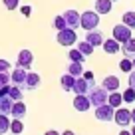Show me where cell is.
Returning <instances> with one entry per match:
<instances>
[{
	"label": "cell",
	"instance_id": "41",
	"mask_svg": "<svg viewBox=\"0 0 135 135\" xmlns=\"http://www.w3.org/2000/svg\"><path fill=\"white\" fill-rule=\"evenodd\" d=\"M62 135H74V131H70V129H66V131H64V133Z\"/></svg>",
	"mask_w": 135,
	"mask_h": 135
},
{
	"label": "cell",
	"instance_id": "17",
	"mask_svg": "<svg viewBox=\"0 0 135 135\" xmlns=\"http://www.w3.org/2000/svg\"><path fill=\"white\" fill-rule=\"evenodd\" d=\"M12 103L14 99L6 93V95H0V113H4V115H10V111H12Z\"/></svg>",
	"mask_w": 135,
	"mask_h": 135
},
{
	"label": "cell",
	"instance_id": "4",
	"mask_svg": "<svg viewBox=\"0 0 135 135\" xmlns=\"http://www.w3.org/2000/svg\"><path fill=\"white\" fill-rule=\"evenodd\" d=\"M113 113H115V107H111L109 103H103V105L95 107V119L97 121H113Z\"/></svg>",
	"mask_w": 135,
	"mask_h": 135
},
{
	"label": "cell",
	"instance_id": "40",
	"mask_svg": "<svg viewBox=\"0 0 135 135\" xmlns=\"http://www.w3.org/2000/svg\"><path fill=\"white\" fill-rule=\"evenodd\" d=\"M131 121L135 123V107H133V109H131Z\"/></svg>",
	"mask_w": 135,
	"mask_h": 135
},
{
	"label": "cell",
	"instance_id": "14",
	"mask_svg": "<svg viewBox=\"0 0 135 135\" xmlns=\"http://www.w3.org/2000/svg\"><path fill=\"white\" fill-rule=\"evenodd\" d=\"M101 48H103V52H105V54H117V52L121 50V44H119L115 38H109V40H103Z\"/></svg>",
	"mask_w": 135,
	"mask_h": 135
},
{
	"label": "cell",
	"instance_id": "8",
	"mask_svg": "<svg viewBox=\"0 0 135 135\" xmlns=\"http://www.w3.org/2000/svg\"><path fill=\"white\" fill-rule=\"evenodd\" d=\"M62 16H64V20H66L68 28H74V30L80 28V12H78V10H66Z\"/></svg>",
	"mask_w": 135,
	"mask_h": 135
},
{
	"label": "cell",
	"instance_id": "42",
	"mask_svg": "<svg viewBox=\"0 0 135 135\" xmlns=\"http://www.w3.org/2000/svg\"><path fill=\"white\" fill-rule=\"evenodd\" d=\"M131 64H133V70H135V56L131 58Z\"/></svg>",
	"mask_w": 135,
	"mask_h": 135
},
{
	"label": "cell",
	"instance_id": "13",
	"mask_svg": "<svg viewBox=\"0 0 135 135\" xmlns=\"http://www.w3.org/2000/svg\"><path fill=\"white\" fill-rule=\"evenodd\" d=\"M40 85V74L36 72H30L26 74V81H24V89H28V91H32V89H36Z\"/></svg>",
	"mask_w": 135,
	"mask_h": 135
},
{
	"label": "cell",
	"instance_id": "6",
	"mask_svg": "<svg viewBox=\"0 0 135 135\" xmlns=\"http://www.w3.org/2000/svg\"><path fill=\"white\" fill-rule=\"evenodd\" d=\"M113 38L117 40L119 44L127 42V40L131 38V28H129V26H125L123 22H121V24H117V26H113Z\"/></svg>",
	"mask_w": 135,
	"mask_h": 135
},
{
	"label": "cell",
	"instance_id": "5",
	"mask_svg": "<svg viewBox=\"0 0 135 135\" xmlns=\"http://www.w3.org/2000/svg\"><path fill=\"white\" fill-rule=\"evenodd\" d=\"M113 121L117 123L119 127H127L131 123V109H127V107H115Z\"/></svg>",
	"mask_w": 135,
	"mask_h": 135
},
{
	"label": "cell",
	"instance_id": "33",
	"mask_svg": "<svg viewBox=\"0 0 135 135\" xmlns=\"http://www.w3.org/2000/svg\"><path fill=\"white\" fill-rule=\"evenodd\" d=\"M2 2H4V8L6 10H16L20 0H2Z\"/></svg>",
	"mask_w": 135,
	"mask_h": 135
},
{
	"label": "cell",
	"instance_id": "20",
	"mask_svg": "<svg viewBox=\"0 0 135 135\" xmlns=\"http://www.w3.org/2000/svg\"><path fill=\"white\" fill-rule=\"evenodd\" d=\"M107 103H109L111 107H121L123 95H121L119 91H109V95H107Z\"/></svg>",
	"mask_w": 135,
	"mask_h": 135
},
{
	"label": "cell",
	"instance_id": "27",
	"mask_svg": "<svg viewBox=\"0 0 135 135\" xmlns=\"http://www.w3.org/2000/svg\"><path fill=\"white\" fill-rule=\"evenodd\" d=\"M10 131L16 133V135H20L22 131H24V123H22V119H14L12 117V121H10Z\"/></svg>",
	"mask_w": 135,
	"mask_h": 135
},
{
	"label": "cell",
	"instance_id": "28",
	"mask_svg": "<svg viewBox=\"0 0 135 135\" xmlns=\"http://www.w3.org/2000/svg\"><path fill=\"white\" fill-rule=\"evenodd\" d=\"M8 131H10V119H8V115L0 113V135L8 133Z\"/></svg>",
	"mask_w": 135,
	"mask_h": 135
},
{
	"label": "cell",
	"instance_id": "35",
	"mask_svg": "<svg viewBox=\"0 0 135 135\" xmlns=\"http://www.w3.org/2000/svg\"><path fill=\"white\" fill-rule=\"evenodd\" d=\"M129 88L135 89V70H131V72H129Z\"/></svg>",
	"mask_w": 135,
	"mask_h": 135
},
{
	"label": "cell",
	"instance_id": "19",
	"mask_svg": "<svg viewBox=\"0 0 135 135\" xmlns=\"http://www.w3.org/2000/svg\"><path fill=\"white\" fill-rule=\"evenodd\" d=\"M121 50H123V56H125V58H133L135 56V38H129L127 42H123Z\"/></svg>",
	"mask_w": 135,
	"mask_h": 135
},
{
	"label": "cell",
	"instance_id": "7",
	"mask_svg": "<svg viewBox=\"0 0 135 135\" xmlns=\"http://www.w3.org/2000/svg\"><path fill=\"white\" fill-rule=\"evenodd\" d=\"M74 107H76V111H88L89 107H91V101H89L88 93H76V97H74Z\"/></svg>",
	"mask_w": 135,
	"mask_h": 135
},
{
	"label": "cell",
	"instance_id": "32",
	"mask_svg": "<svg viewBox=\"0 0 135 135\" xmlns=\"http://www.w3.org/2000/svg\"><path fill=\"white\" fill-rule=\"evenodd\" d=\"M10 85V72H0V88Z\"/></svg>",
	"mask_w": 135,
	"mask_h": 135
},
{
	"label": "cell",
	"instance_id": "11",
	"mask_svg": "<svg viewBox=\"0 0 135 135\" xmlns=\"http://www.w3.org/2000/svg\"><path fill=\"white\" fill-rule=\"evenodd\" d=\"M95 84H91V81H88L85 78H76V84H74V89L72 91H76V93H89V89L93 88Z\"/></svg>",
	"mask_w": 135,
	"mask_h": 135
},
{
	"label": "cell",
	"instance_id": "38",
	"mask_svg": "<svg viewBox=\"0 0 135 135\" xmlns=\"http://www.w3.org/2000/svg\"><path fill=\"white\" fill-rule=\"evenodd\" d=\"M119 135H131V131H127V129H125V127H123V129H121V131H119Z\"/></svg>",
	"mask_w": 135,
	"mask_h": 135
},
{
	"label": "cell",
	"instance_id": "21",
	"mask_svg": "<svg viewBox=\"0 0 135 135\" xmlns=\"http://www.w3.org/2000/svg\"><path fill=\"white\" fill-rule=\"evenodd\" d=\"M60 84H62V88L66 89V91H72V89H74V84H76V78H74L72 74H64L62 80H60Z\"/></svg>",
	"mask_w": 135,
	"mask_h": 135
},
{
	"label": "cell",
	"instance_id": "22",
	"mask_svg": "<svg viewBox=\"0 0 135 135\" xmlns=\"http://www.w3.org/2000/svg\"><path fill=\"white\" fill-rule=\"evenodd\" d=\"M68 74H72L74 78H80L81 74H84V66H81V62H70V66H68Z\"/></svg>",
	"mask_w": 135,
	"mask_h": 135
},
{
	"label": "cell",
	"instance_id": "23",
	"mask_svg": "<svg viewBox=\"0 0 135 135\" xmlns=\"http://www.w3.org/2000/svg\"><path fill=\"white\" fill-rule=\"evenodd\" d=\"M121 22H123L125 26H129L131 30H135V12H133V10H127V12H123Z\"/></svg>",
	"mask_w": 135,
	"mask_h": 135
},
{
	"label": "cell",
	"instance_id": "1",
	"mask_svg": "<svg viewBox=\"0 0 135 135\" xmlns=\"http://www.w3.org/2000/svg\"><path fill=\"white\" fill-rule=\"evenodd\" d=\"M97 26H99V14L95 10H85L84 14H80V28L95 30Z\"/></svg>",
	"mask_w": 135,
	"mask_h": 135
},
{
	"label": "cell",
	"instance_id": "3",
	"mask_svg": "<svg viewBox=\"0 0 135 135\" xmlns=\"http://www.w3.org/2000/svg\"><path fill=\"white\" fill-rule=\"evenodd\" d=\"M56 42L60 44V46H74V44L78 42V34L74 28H64V30H58V36H56Z\"/></svg>",
	"mask_w": 135,
	"mask_h": 135
},
{
	"label": "cell",
	"instance_id": "2",
	"mask_svg": "<svg viewBox=\"0 0 135 135\" xmlns=\"http://www.w3.org/2000/svg\"><path fill=\"white\" fill-rule=\"evenodd\" d=\"M107 95H109V91H107L105 88H101V85H93V88L89 89V93H88V97H89L93 107L107 103Z\"/></svg>",
	"mask_w": 135,
	"mask_h": 135
},
{
	"label": "cell",
	"instance_id": "25",
	"mask_svg": "<svg viewBox=\"0 0 135 135\" xmlns=\"http://www.w3.org/2000/svg\"><path fill=\"white\" fill-rule=\"evenodd\" d=\"M78 50H80V52H81L84 56H91L95 48H93L91 44L88 42V40H84V42H78Z\"/></svg>",
	"mask_w": 135,
	"mask_h": 135
},
{
	"label": "cell",
	"instance_id": "18",
	"mask_svg": "<svg viewBox=\"0 0 135 135\" xmlns=\"http://www.w3.org/2000/svg\"><path fill=\"white\" fill-rule=\"evenodd\" d=\"M113 0H95V12L97 14H109Z\"/></svg>",
	"mask_w": 135,
	"mask_h": 135
},
{
	"label": "cell",
	"instance_id": "30",
	"mask_svg": "<svg viewBox=\"0 0 135 135\" xmlns=\"http://www.w3.org/2000/svg\"><path fill=\"white\" fill-rule=\"evenodd\" d=\"M121 95H123V103H133L135 101V89L129 88V89H125Z\"/></svg>",
	"mask_w": 135,
	"mask_h": 135
},
{
	"label": "cell",
	"instance_id": "12",
	"mask_svg": "<svg viewBox=\"0 0 135 135\" xmlns=\"http://www.w3.org/2000/svg\"><path fill=\"white\" fill-rule=\"evenodd\" d=\"M85 40H88L89 44H91L93 48H97V46H101L103 44V40H105V36L99 32V30H88V36H85Z\"/></svg>",
	"mask_w": 135,
	"mask_h": 135
},
{
	"label": "cell",
	"instance_id": "43",
	"mask_svg": "<svg viewBox=\"0 0 135 135\" xmlns=\"http://www.w3.org/2000/svg\"><path fill=\"white\" fill-rule=\"evenodd\" d=\"M131 135H135V125H133V127H131Z\"/></svg>",
	"mask_w": 135,
	"mask_h": 135
},
{
	"label": "cell",
	"instance_id": "39",
	"mask_svg": "<svg viewBox=\"0 0 135 135\" xmlns=\"http://www.w3.org/2000/svg\"><path fill=\"white\" fill-rule=\"evenodd\" d=\"M44 135H60V133H58V131H54V129H52V131H46Z\"/></svg>",
	"mask_w": 135,
	"mask_h": 135
},
{
	"label": "cell",
	"instance_id": "31",
	"mask_svg": "<svg viewBox=\"0 0 135 135\" xmlns=\"http://www.w3.org/2000/svg\"><path fill=\"white\" fill-rule=\"evenodd\" d=\"M54 28H56V30L68 28V24H66V20H64V16H56V18H54Z\"/></svg>",
	"mask_w": 135,
	"mask_h": 135
},
{
	"label": "cell",
	"instance_id": "24",
	"mask_svg": "<svg viewBox=\"0 0 135 135\" xmlns=\"http://www.w3.org/2000/svg\"><path fill=\"white\" fill-rule=\"evenodd\" d=\"M8 95L12 97L14 101H18V99H22V95H24V91H22V88H20V85L12 84V85H8Z\"/></svg>",
	"mask_w": 135,
	"mask_h": 135
},
{
	"label": "cell",
	"instance_id": "26",
	"mask_svg": "<svg viewBox=\"0 0 135 135\" xmlns=\"http://www.w3.org/2000/svg\"><path fill=\"white\" fill-rule=\"evenodd\" d=\"M68 58H70V62H81V64L85 62V56L81 54V52L78 50V48H74V50H70V52H68Z\"/></svg>",
	"mask_w": 135,
	"mask_h": 135
},
{
	"label": "cell",
	"instance_id": "44",
	"mask_svg": "<svg viewBox=\"0 0 135 135\" xmlns=\"http://www.w3.org/2000/svg\"><path fill=\"white\" fill-rule=\"evenodd\" d=\"M113 2H117V0H113Z\"/></svg>",
	"mask_w": 135,
	"mask_h": 135
},
{
	"label": "cell",
	"instance_id": "10",
	"mask_svg": "<svg viewBox=\"0 0 135 135\" xmlns=\"http://www.w3.org/2000/svg\"><path fill=\"white\" fill-rule=\"evenodd\" d=\"M26 74H28V70H24V68L16 66V68L12 70V74H10V80H12V84H16V85H20V88H24Z\"/></svg>",
	"mask_w": 135,
	"mask_h": 135
},
{
	"label": "cell",
	"instance_id": "37",
	"mask_svg": "<svg viewBox=\"0 0 135 135\" xmlns=\"http://www.w3.org/2000/svg\"><path fill=\"white\" fill-rule=\"evenodd\" d=\"M81 78H85V80H88V81H91V84H95V81H93V72H84V74H81Z\"/></svg>",
	"mask_w": 135,
	"mask_h": 135
},
{
	"label": "cell",
	"instance_id": "36",
	"mask_svg": "<svg viewBox=\"0 0 135 135\" xmlns=\"http://www.w3.org/2000/svg\"><path fill=\"white\" fill-rule=\"evenodd\" d=\"M20 12L24 14V16H30V14H32V6H28V4H26V6H22V8H20Z\"/></svg>",
	"mask_w": 135,
	"mask_h": 135
},
{
	"label": "cell",
	"instance_id": "15",
	"mask_svg": "<svg viewBox=\"0 0 135 135\" xmlns=\"http://www.w3.org/2000/svg\"><path fill=\"white\" fill-rule=\"evenodd\" d=\"M10 115H12L14 119H22L26 115V103L22 99H18V101H14L12 103V111H10Z\"/></svg>",
	"mask_w": 135,
	"mask_h": 135
},
{
	"label": "cell",
	"instance_id": "16",
	"mask_svg": "<svg viewBox=\"0 0 135 135\" xmlns=\"http://www.w3.org/2000/svg\"><path fill=\"white\" fill-rule=\"evenodd\" d=\"M101 88H105L107 91H117L119 89V78L117 76H107L101 81Z\"/></svg>",
	"mask_w": 135,
	"mask_h": 135
},
{
	"label": "cell",
	"instance_id": "34",
	"mask_svg": "<svg viewBox=\"0 0 135 135\" xmlns=\"http://www.w3.org/2000/svg\"><path fill=\"white\" fill-rule=\"evenodd\" d=\"M12 68H10V62L8 60H0V72H10Z\"/></svg>",
	"mask_w": 135,
	"mask_h": 135
},
{
	"label": "cell",
	"instance_id": "9",
	"mask_svg": "<svg viewBox=\"0 0 135 135\" xmlns=\"http://www.w3.org/2000/svg\"><path fill=\"white\" fill-rule=\"evenodd\" d=\"M32 62H34L32 52H30V50H20V54H18V60H16V66L24 68V70H30Z\"/></svg>",
	"mask_w": 135,
	"mask_h": 135
},
{
	"label": "cell",
	"instance_id": "29",
	"mask_svg": "<svg viewBox=\"0 0 135 135\" xmlns=\"http://www.w3.org/2000/svg\"><path fill=\"white\" fill-rule=\"evenodd\" d=\"M119 70L125 74H129L131 70H133V64H131V58H123L121 62H119Z\"/></svg>",
	"mask_w": 135,
	"mask_h": 135
}]
</instances>
